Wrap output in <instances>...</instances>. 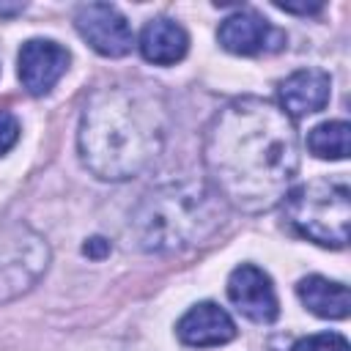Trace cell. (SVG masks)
I'll use <instances>...</instances> for the list:
<instances>
[{
  "mask_svg": "<svg viewBox=\"0 0 351 351\" xmlns=\"http://www.w3.org/2000/svg\"><path fill=\"white\" fill-rule=\"evenodd\" d=\"M203 162L214 192L244 214L274 208L299 173L293 118L274 101L241 96L208 123Z\"/></svg>",
  "mask_w": 351,
  "mask_h": 351,
  "instance_id": "6da1fadb",
  "label": "cell"
},
{
  "mask_svg": "<svg viewBox=\"0 0 351 351\" xmlns=\"http://www.w3.org/2000/svg\"><path fill=\"white\" fill-rule=\"evenodd\" d=\"M47 269V244L27 228L0 241V299L25 291Z\"/></svg>",
  "mask_w": 351,
  "mask_h": 351,
  "instance_id": "5b68a950",
  "label": "cell"
},
{
  "mask_svg": "<svg viewBox=\"0 0 351 351\" xmlns=\"http://www.w3.org/2000/svg\"><path fill=\"white\" fill-rule=\"evenodd\" d=\"M228 299L244 318H250L255 324H271L280 313V302H277L269 274L252 263H241L230 271Z\"/></svg>",
  "mask_w": 351,
  "mask_h": 351,
  "instance_id": "52a82bcc",
  "label": "cell"
},
{
  "mask_svg": "<svg viewBox=\"0 0 351 351\" xmlns=\"http://www.w3.org/2000/svg\"><path fill=\"white\" fill-rule=\"evenodd\" d=\"M189 49L186 30L173 19H151L140 33V52L148 63L156 66H173L178 63Z\"/></svg>",
  "mask_w": 351,
  "mask_h": 351,
  "instance_id": "7c38bea8",
  "label": "cell"
},
{
  "mask_svg": "<svg viewBox=\"0 0 351 351\" xmlns=\"http://www.w3.org/2000/svg\"><path fill=\"white\" fill-rule=\"evenodd\" d=\"M293 351H351V346L337 332H321V335H310V337L296 340Z\"/></svg>",
  "mask_w": 351,
  "mask_h": 351,
  "instance_id": "9a60e30c",
  "label": "cell"
},
{
  "mask_svg": "<svg viewBox=\"0 0 351 351\" xmlns=\"http://www.w3.org/2000/svg\"><path fill=\"white\" fill-rule=\"evenodd\" d=\"M348 134H351V126L346 121H324L310 129L307 148L318 159H346L348 156Z\"/></svg>",
  "mask_w": 351,
  "mask_h": 351,
  "instance_id": "5bb4252c",
  "label": "cell"
},
{
  "mask_svg": "<svg viewBox=\"0 0 351 351\" xmlns=\"http://www.w3.org/2000/svg\"><path fill=\"white\" fill-rule=\"evenodd\" d=\"M77 33L104 58H121L132 49L134 33L126 16L110 3H85L74 14Z\"/></svg>",
  "mask_w": 351,
  "mask_h": 351,
  "instance_id": "8992f818",
  "label": "cell"
},
{
  "mask_svg": "<svg viewBox=\"0 0 351 351\" xmlns=\"http://www.w3.org/2000/svg\"><path fill=\"white\" fill-rule=\"evenodd\" d=\"M181 343L195 346V348H211L230 343L236 337V324L233 318L214 302H200L192 310H186L176 326Z\"/></svg>",
  "mask_w": 351,
  "mask_h": 351,
  "instance_id": "8fae6325",
  "label": "cell"
},
{
  "mask_svg": "<svg viewBox=\"0 0 351 351\" xmlns=\"http://www.w3.org/2000/svg\"><path fill=\"white\" fill-rule=\"evenodd\" d=\"M277 93H280V107L291 118H302V115L318 112L329 104L332 80L321 69H299L280 82Z\"/></svg>",
  "mask_w": 351,
  "mask_h": 351,
  "instance_id": "30bf717a",
  "label": "cell"
},
{
  "mask_svg": "<svg viewBox=\"0 0 351 351\" xmlns=\"http://www.w3.org/2000/svg\"><path fill=\"white\" fill-rule=\"evenodd\" d=\"M219 44L233 55H261V52H277L285 47V33L269 25L261 14L241 8L222 19L217 30Z\"/></svg>",
  "mask_w": 351,
  "mask_h": 351,
  "instance_id": "ba28073f",
  "label": "cell"
},
{
  "mask_svg": "<svg viewBox=\"0 0 351 351\" xmlns=\"http://www.w3.org/2000/svg\"><path fill=\"white\" fill-rule=\"evenodd\" d=\"M274 8H280V11H288V14H315V11H321V3H302V5H291V3H274Z\"/></svg>",
  "mask_w": 351,
  "mask_h": 351,
  "instance_id": "e0dca14e",
  "label": "cell"
},
{
  "mask_svg": "<svg viewBox=\"0 0 351 351\" xmlns=\"http://www.w3.org/2000/svg\"><path fill=\"white\" fill-rule=\"evenodd\" d=\"M19 11H25V5H22V3H14V5L0 3V16H11V14H19Z\"/></svg>",
  "mask_w": 351,
  "mask_h": 351,
  "instance_id": "d6986e66",
  "label": "cell"
},
{
  "mask_svg": "<svg viewBox=\"0 0 351 351\" xmlns=\"http://www.w3.org/2000/svg\"><path fill=\"white\" fill-rule=\"evenodd\" d=\"M69 49L49 38H30L19 49V80L30 96H44L69 69Z\"/></svg>",
  "mask_w": 351,
  "mask_h": 351,
  "instance_id": "9c48e42d",
  "label": "cell"
},
{
  "mask_svg": "<svg viewBox=\"0 0 351 351\" xmlns=\"http://www.w3.org/2000/svg\"><path fill=\"white\" fill-rule=\"evenodd\" d=\"M82 250H85V255H90V258H101L104 252H110V244H107L104 239H90Z\"/></svg>",
  "mask_w": 351,
  "mask_h": 351,
  "instance_id": "ac0fdd59",
  "label": "cell"
},
{
  "mask_svg": "<svg viewBox=\"0 0 351 351\" xmlns=\"http://www.w3.org/2000/svg\"><path fill=\"white\" fill-rule=\"evenodd\" d=\"M285 222L307 241L340 250L348 244L351 192L340 178H315L299 184L285 197Z\"/></svg>",
  "mask_w": 351,
  "mask_h": 351,
  "instance_id": "277c9868",
  "label": "cell"
},
{
  "mask_svg": "<svg viewBox=\"0 0 351 351\" xmlns=\"http://www.w3.org/2000/svg\"><path fill=\"white\" fill-rule=\"evenodd\" d=\"M225 222L222 197L203 181H170L140 197L132 233L145 252H181L211 239Z\"/></svg>",
  "mask_w": 351,
  "mask_h": 351,
  "instance_id": "3957f363",
  "label": "cell"
},
{
  "mask_svg": "<svg viewBox=\"0 0 351 351\" xmlns=\"http://www.w3.org/2000/svg\"><path fill=\"white\" fill-rule=\"evenodd\" d=\"M165 132L167 107L151 85H104L85 101L77 145L93 176L126 181L162 154Z\"/></svg>",
  "mask_w": 351,
  "mask_h": 351,
  "instance_id": "7a4b0ae2",
  "label": "cell"
},
{
  "mask_svg": "<svg viewBox=\"0 0 351 351\" xmlns=\"http://www.w3.org/2000/svg\"><path fill=\"white\" fill-rule=\"evenodd\" d=\"M296 293L302 299V304L318 315V318H346L351 313V296L348 288L343 282L326 280L321 274H310L304 280H299Z\"/></svg>",
  "mask_w": 351,
  "mask_h": 351,
  "instance_id": "4fadbf2b",
  "label": "cell"
},
{
  "mask_svg": "<svg viewBox=\"0 0 351 351\" xmlns=\"http://www.w3.org/2000/svg\"><path fill=\"white\" fill-rule=\"evenodd\" d=\"M16 140H19V121L14 112L0 107V154L11 151Z\"/></svg>",
  "mask_w": 351,
  "mask_h": 351,
  "instance_id": "2e32d148",
  "label": "cell"
}]
</instances>
